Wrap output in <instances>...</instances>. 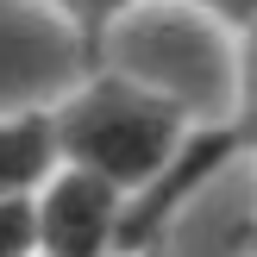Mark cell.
<instances>
[{
    "instance_id": "3",
    "label": "cell",
    "mask_w": 257,
    "mask_h": 257,
    "mask_svg": "<svg viewBox=\"0 0 257 257\" xmlns=\"http://www.w3.org/2000/svg\"><path fill=\"white\" fill-rule=\"evenodd\" d=\"M57 176L50 107H0V201H32Z\"/></svg>"
},
{
    "instance_id": "2",
    "label": "cell",
    "mask_w": 257,
    "mask_h": 257,
    "mask_svg": "<svg viewBox=\"0 0 257 257\" xmlns=\"http://www.w3.org/2000/svg\"><path fill=\"white\" fill-rule=\"evenodd\" d=\"M38 257H125V195L100 176L63 170L32 195Z\"/></svg>"
},
{
    "instance_id": "4",
    "label": "cell",
    "mask_w": 257,
    "mask_h": 257,
    "mask_svg": "<svg viewBox=\"0 0 257 257\" xmlns=\"http://www.w3.org/2000/svg\"><path fill=\"white\" fill-rule=\"evenodd\" d=\"M226 132L238 138V151H257V25L238 32V50H232V119Z\"/></svg>"
},
{
    "instance_id": "6",
    "label": "cell",
    "mask_w": 257,
    "mask_h": 257,
    "mask_svg": "<svg viewBox=\"0 0 257 257\" xmlns=\"http://www.w3.org/2000/svg\"><path fill=\"white\" fill-rule=\"evenodd\" d=\"M0 257H38L32 201H0Z\"/></svg>"
},
{
    "instance_id": "1",
    "label": "cell",
    "mask_w": 257,
    "mask_h": 257,
    "mask_svg": "<svg viewBox=\"0 0 257 257\" xmlns=\"http://www.w3.org/2000/svg\"><path fill=\"white\" fill-rule=\"evenodd\" d=\"M50 132H57V163L63 170L100 176L107 188H119L125 201L138 188H151L170 157L188 145L195 119L176 100L151 94V88L125 82L113 69H94L82 88L50 107Z\"/></svg>"
},
{
    "instance_id": "5",
    "label": "cell",
    "mask_w": 257,
    "mask_h": 257,
    "mask_svg": "<svg viewBox=\"0 0 257 257\" xmlns=\"http://www.w3.org/2000/svg\"><path fill=\"white\" fill-rule=\"evenodd\" d=\"M163 7H182L195 19L220 25V32H251L257 25V0H163Z\"/></svg>"
}]
</instances>
